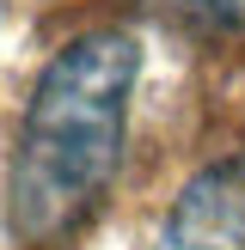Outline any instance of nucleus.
<instances>
[{
	"label": "nucleus",
	"instance_id": "f03ea898",
	"mask_svg": "<svg viewBox=\"0 0 245 250\" xmlns=\"http://www.w3.org/2000/svg\"><path fill=\"white\" fill-rule=\"evenodd\" d=\"M159 250H245V153L208 165L172 202Z\"/></svg>",
	"mask_w": 245,
	"mask_h": 250
},
{
	"label": "nucleus",
	"instance_id": "7ed1b4c3",
	"mask_svg": "<svg viewBox=\"0 0 245 250\" xmlns=\"http://www.w3.org/2000/svg\"><path fill=\"white\" fill-rule=\"evenodd\" d=\"M159 6L184 12L190 24H208V31H245V0H159Z\"/></svg>",
	"mask_w": 245,
	"mask_h": 250
},
{
	"label": "nucleus",
	"instance_id": "f257e3e1",
	"mask_svg": "<svg viewBox=\"0 0 245 250\" xmlns=\"http://www.w3.org/2000/svg\"><path fill=\"white\" fill-rule=\"evenodd\" d=\"M141 73L129 31H86L43 67L12 153L6 214L24 244H49L92 214L122 159V116Z\"/></svg>",
	"mask_w": 245,
	"mask_h": 250
}]
</instances>
